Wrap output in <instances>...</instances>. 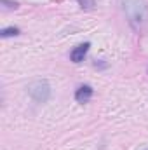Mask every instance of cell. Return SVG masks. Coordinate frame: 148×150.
I'll return each instance as SVG.
<instances>
[{
  "label": "cell",
  "mask_w": 148,
  "mask_h": 150,
  "mask_svg": "<svg viewBox=\"0 0 148 150\" xmlns=\"http://www.w3.org/2000/svg\"><path fill=\"white\" fill-rule=\"evenodd\" d=\"M77 4L80 5V9L84 11H91L96 7V0H77Z\"/></svg>",
  "instance_id": "7"
},
{
  "label": "cell",
  "mask_w": 148,
  "mask_h": 150,
  "mask_svg": "<svg viewBox=\"0 0 148 150\" xmlns=\"http://www.w3.org/2000/svg\"><path fill=\"white\" fill-rule=\"evenodd\" d=\"M122 9L129 26L134 32H141L148 21V5L145 0H122Z\"/></svg>",
  "instance_id": "1"
},
{
  "label": "cell",
  "mask_w": 148,
  "mask_h": 150,
  "mask_svg": "<svg viewBox=\"0 0 148 150\" xmlns=\"http://www.w3.org/2000/svg\"><path fill=\"white\" fill-rule=\"evenodd\" d=\"M30 98L37 103H47L51 100V86L47 80H33L26 86Z\"/></svg>",
  "instance_id": "2"
},
{
  "label": "cell",
  "mask_w": 148,
  "mask_h": 150,
  "mask_svg": "<svg viewBox=\"0 0 148 150\" xmlns=\"http://www.w3.org/2000/svg\"><path fill=\"white\" fill-rule=\"evenodd\" d=\"M89 47H91V42H84V44L75 45L73 49L70 51V61H73V63H82L84 58H85L87 52H89Z\"/></svg>",
  "instance_id": "4"
},
{
  "label": "cell",
  "mask_w": 148,
  "mask_h": 150,
  "mask_svg": "<svg viewBox=\"0 0 148 150\" xmlns=\"http://www.w3.org/2000/svg\"><path fill=\"white\" fill-rule=\"evenodd\" d=\"M106 67H108V63H103V59H99V61L94 63V68H106Z\"/></svg>",
  "instance_id": "8"
},
{
  "label": "cell",
  "mask_w": 148,
  "mask_h": 150,
  "mask_svg": "<svg viewBox=\"0 0 148 150\" xmlns=\"http://www.w3.org/2000/svg\"><path fill=\"white\" fill-rule=\"evenodd\" d=\"M0 4H2L4 11H16V9H19V4L16 0H0Z\"/></svg>",
  "instance_id": "6"
},
{
  "label": "cell",
  "mask_w": 148,
  "mask_h": 150,
  "mask_svg": "<svg viewBox=\"0 0 148 150\" xmlns=\"http://www.w3.org/2000/svg\"><path fill=\"white\" fill-rule=\"evenodd\" d=\"M92 94H94V89L89 84H82V86H78L75 89V101L80 103V105H85V103L91 101Z\"/></svg>",
  "instance_id": "3"
},
{
  "label": "cell",
  "mask_w": 148,
  "mask_h": 150,
  "mask_svg": "<svg viewBox=\"0 0 148 150\" xmlns=\"http://www.w3.org/2000/svg\"><path fill=\"white\" fill-rule=\"evenodd\" d=\"M19 33H21V30H19L18 26H7V28H2V30H0V35L4 38L16 37V35H19Z\"/></svg>",
  "instance_id": "5"
}]
</instances>
